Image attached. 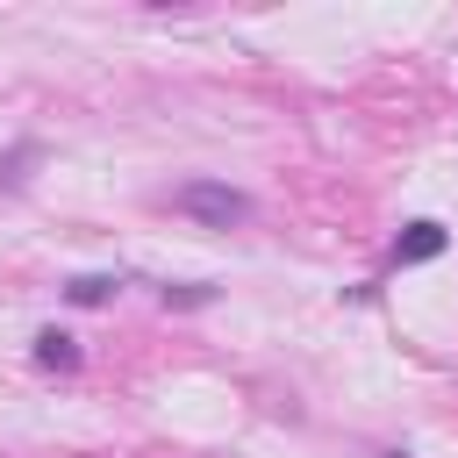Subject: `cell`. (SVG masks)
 <instances>
[{"label":"cell","mask_w":458,"mask_h":458,"mask_svg":"<svg viewBox=\"0 0 458 458\" xmlns=\"http://www.w3.org/2000/svg\"><path fill=\"white\" fill-rule=\"evenodd\" d=\"M172 208L193 215V222H208V229H236V222H250V193L229 186V179H179V186H172Z\"/></svg>","instance_id":"obj_1"},{"label":"cell","mask_w":458,"mask_h":458,"mask_svg":"<svg viewBox=\"0 0 458 458\" xmlns=\"http://www.w3.org/2000/svg\"><path fill=\"white\" fill-rule=\"evenodd\" d=\"M444 243H451V229L444 222H408L401 236H394V265H429V258H444Z\"/></svg>","instance_id":"obj_2"},{"label":"cell","mask_w":458,"mask_h":458,"mask_svg":"<svg viewBox=\"0 0 458 458\" xmlns=\"http://www.w3.org/2000/svg\"><path fill=\"white\" fill-rule=\"evenodd\" d=\"M29 358H36L43 372H72V365H79L86 351H79V336H72V329H57V322H50V329H36V344H29Z\"/></svg>","instance_id":"obj_3"},{"label":"cell","mask_w":458,"mask_h":458,"mask_svg":"<svg viewBox=\"0 0 458 458\" xmlns=\"http://www.w3.org/2000/svg\"><path fill=\"white\" fill-rule=\"evenodd\" d=\"M114 293H122L114 272H79V279H64V301H72V308H107Z\"/></svg>","instance_id":"obj_4"},{"label":"cell","mask_w":458,"mask_h":458,"mask_svg":"<svg viewBox=\"0 0 458 458\" xmlns=\"http://www.w3.org/2000/svg\"><path fill=\"white\" fill-rule=\"evenodd\" d=\"M29 165H43V143H14V150L0 157V193H14V186L29 179Z\"/></svg>","instance_id":"obj_5"},{"label":"cell","mask_w":458,"mask_h":458,"mask_svg":"<svg viewBox=\"0 0 458 458\" xmlns=\"http://www.w3.org/2000/svg\"><path fill=\"white\" fill-rule=\"evenodd\" d=\"M222 286H208V279H186V286H165V308H208Z\"/></svg>","instance_id":"obj_6"},{"label":"cell","mask_w":458,"mask_h":458,"mask_svg":"<svg viewBox=\"0 0 458 458\" xmlns=\"http://www.w3.org/2000/svg\"><path fill=\"white\" fill-rule=\"evenodd\" d=\"M379 458H408V451H379Z\"/></svg>","instance_id":"obj_7"}]
</instances>
